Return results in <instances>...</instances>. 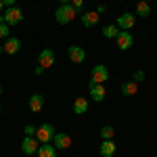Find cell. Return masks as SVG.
<instances>
[{"label":"cell","mask_w":157,"mask_h":157,"mask_svg":"<svg viewBox=\"0 0 157 157\" xmlns=\"http://www.w3.org/2000/svg\"><path fill=\"white\" fill-rule=\"evenodd\" d=\"M38 63L44 67V69H48V67H52L55 65V50L52 48H44L40 50V55H38Z\"/></svg>","instance_id":"obj_8"},{"label":"cell","mask_w":157,"mask_h":157,"mask_svg":"<svg viewBox=\"0 0 157 157\" xmlns=\"http://www.w3.org/2000/svg\"><path fill=\"white\" fill-rule=\"evenodd\" d=\"M42 107H44V97H42L40 92L32 94V97H29V109H32L34 113H40V111H42Z\"/></svg>","instance_id":"obj_15"},{"label":"cell","mask_w":157,"mask_h":157,"mask_svg":"<svg viewBox=\"0 0 157 157\" xmlns=\"http://www.w3.org/2000/svg\"><path fill=\"white\" fill-rule=\"evenodd\" d=\"M52 145L57 147V149H69L71 147V136L67 132H57L55 138H52Z\"/></svg>","instance_id":"obj_10"},{"label":"cell","mask_w":157,"mask_h":157,"mask_svg":"<svg viewBox=\"0 0 157 157\" xmlns=\"http://www.w3.org/2000/svg\"><path fill=\"white\" fill-rule=\"evenodd\" d=\"M109 80V69L105 65H94L92 67V80L90 82H94V84H105Z\"/></svg>","instance_id":"obj_7"},{"label":"cell","mask_w":157,"mask_h":157,"mask_svg":"<svg viewBox=\"0 0 157 157\" xmlns=\"http://www.w3.org/2000/svg\"><path fill=\"white\" fill-rule=\"evenodd\" d=\"M9 25L4 23V21H0V38H9Z\"/></svg>","instance_id":"obj_22"},{"label":"cell","mask_w":157,"mask_h":157,"mask_svg":"<svg viewBox=\"0 0 157 157\" xmlns=\"http://www.w3.org/2000/svg\"><path fill=\"white\" fill-rule=\"evenodd\" d=\"M34 71H36V75H42V73L46 71V69H44V67H42V65H38L36 69H34Z\"/></svg>","instance_id":"obj_27"},{"label":"cell","mask_w":157,"mask_h":157,"mask_svg":"<svg viewBox=\"0 0 157 157\" xmlns=\"http://www.w3.org/2000/svg\"><path fill=\"white\" fill-rule=\"evenodd\" d=\"M115 151H117V147H115L113 140H103V143H101V149H98L101 157H113Z\"/></svg>","instance_id":"obj_14"},{"label":"cell","mask_w":157,"mask_h":157,"mask_svg":"<svg viewBox=\"0 0 157 157\" xmlns=\"http://www.w3.org/2000/svg\"><path fill=\"white\" fill-rule=\"evenodd\" d=\"M15 2H17V0H2V4H4L6 9H11V6H15Z\"/></svg>","instance_id":"obj_26"},{"label":"cell","mask_w":157,"mask_h":157,"mask_svg":"<svg viewBox=\"0 0 157 157\" xmlns=\"http://www.w3.org/2000/svg\"><path fill=\"white\" fill-rule=\"evenodd\" d=\"M134 23H136V15H134V13H124V15H120V17H117V21H115V25L120 27L121 32L132 29Z\"/></svg>","instance_id":"obj_4"},{"label":"cell","mask_w":157,"mask_h":157,"mask_svg":"<svg viewBox=\"0 0 157 157\" xmlns=\"http://www.w3.org/2000/svg\"><path fill=\"white\" fill-rule=\"evenodd\" d=\"M0 97H2V84H0Z\"/></svg>","instance_id":"obj_31"},{"label":"cell","mask_w":157,"mask_h":157,"mask_svg":"<svg viewBox=\"0 0 157 157\" xmlns=\"http://www.w3.org/2000/svg\"><path fill=\"white\" fill-rule=\"evenodd\" d=\"M132 80L134 82H143V80H145V71H143V69H136V71L132 73Z\"/></svg>","instance_id":"obj_23"},{"label":"cell","mask_w":157,"mask_h":157,"mask_svg":"<svg viewBox=\"0 0 157 157\" xmlns=\"http://www.w3.org/2000/svg\"><path fill=\"white\" fill-rule=\"evenodd\" d=\"M4 13V4H2V0H0V15Z\"/></svg>","instance_id":"obj_30"},{"label":"cell","mask_w":157,"mask_h":157,"mask_svg":"<svg viewBox=\"0 0 157 157\" xmlns=\"http://www.w3.org/2000/svg\"><path fill=\"white\" fill-rule=\"evenodd\" d=\"M38 149H40V140H38L36 136H25L23 143H21V151H23L25 155H36Z\"/></svg>","instance_id":"obj_6"},{"label":"cell","mask_w":157,"mask_h":157,"mask_svg":"<svg viewBox=\"0 0 157 157\" xmlns=\"http://www.w3.org/2000/svg\"><path fill=\"white\" fill-rule=\"evenodd\" d=\"M67 55H69V59L73 63H84L86 61V50L82 46H69L67 48Z\"/></svg>","instance_id":"obj_13"},{"label":"cell","mask_w":157,"mask_h":157,"mask_svg":"<svg viewBox=\"0 0 157 157\" xmlns=\"http://www.w3.org/2000/svg\"><path fill=\"white\" fill-rule=\"evenodd\" d=\"M86 111H88V98L78 97L75 101H73V113L82 115V113H86Z\"/></svg>","instance_id":"obj_18"},{"label":"cell","mask_w":157,"mask_h":157,"mask_svg":"<svg viewBox=\"0 0 157 157\" xmlns=\"http://www.w3.org/2000/svg\"><path fill=\"white\" fill-rule=\"evenodd\" d=\"M36 126H25L23 128V132H25V136H36Z\"/></svg>","instance_id":"obj_24"},{"label":"cell","mask_w":157,"mask_h":157,"mask_svg":"<svg viewBox=\"0 0 157 157\" xmlns=\"http://www.w3.org/2000/svg\"><path fill=\"white\" fill-rule=\"evenodd\" d=\"M136 15H138V17H143V19L149 17V15H151V6H149V2L140 0V2L136 4Z\"/></svg>","instance_id":"obj_19"},{"label":"cell","mask_w":157,"mask_h":157,"mask_svg":"<svg viewBox=\"0 0 157 157\" xmlns=\"http://www.w3.org/2000/svg\"><path fill=\"white\" fill-rule=\"evenodd\" d=\"M145 2H149V0H145Z\"/></svg>","instance_id":"obj_34"},{"label":"cell","mask_w":157,"mask_h":157,"mask_svg":"<svg viewBox=\"0 0 157 157\" xmlns=\"http://www.w3.org/2000/svg\"><path fill=\"white\" fill-rule=\"evenodd\" d=\"M0 21H4L6 25H19L23 21V11L19 6H11L0 15Z\"/></svg>","instance_id":"obj_2"},{"label":"cell","mask_w":157,"mask_h":157,"mask_svg":"<svg viewBox=\"0 0 157 157\" xmlns=\"http://www.w3.org/2000/svg\"><path fill=\"white\" fill-rule=\"evenodd\" d=\"M75 15H78V11L73 9V4H61L59 9L55 11V19H57V23L67 25L75 19Z\"/></svg>","instance_id":"obj_1"},{"label":"cell","mask_w":157,"mask_h":157,"mask_svg":"<svg viewBox=\"0 0 157 157\" xmlns=\"http://www.w3.org/2000/svg\"><path fill=\"white\" fill-rule=\"evenodd\" d=\"M38 157H57V147L55 145H40V149H38Z\"/></svg>","instance_id":"obj_17"},{"label":"cell","mask_w":157,"mask_h":157,"mask_svg":"<svg viewBox=\"0 0 157 157\" xmlns=\"http://www.w3.org/2000/svg\"><path fill=\"white\" fill-rule=\"evenodd\" d=\"M98 19H101V15L97 11H86L82 13V25L84 27H97L98 25Z\"/></svg>","instance_id":"obj_11"},{"label":"cell","mask_w":157,"mask_h":157,"mask_svg":"<svg viewBox=\"0 0 157 157\" xmlns=\"http://www.w3.org/2000/svg\"><path fill=\"white\" fill-rule=\"evenodd\" d=\"M88 92H90V98L94 103H101V101H105V97H107V88L103 84H94V82L88 84Z\"/></svg>","instance_id":"obj_5"},{"label":"cell","mask_w":157,"mask_h":157,"mask_svg":"<svg viewBox=\"0 0 157 157\" xmlns=\"http://www.w3.org/2000/svg\"><path fill=\"white\" fill-rule=\"evenodd\" d=\"M61 4H71V0H59Z\"/></svg>","instance_id":"obj_29"},{"label":"cell","mask_w":157,"mask_h":157,"mask_svg":"<svg viewBox=\"0 0 157 157\" xmlns=\"http://www.w3.org/2000/svg\"><path fill=\"white\" fill-rule=\"evenodd\" d=\"M115 42H117V48L120 50H130L134 44V38L130 32H120L117 38H115Z\"/></svg>","instance_id":"obj_9"},{"label":"cell","mask_w":157,"mask_h":157,"mask_svg":"<svg viewBox=\"0 0 157 157\" xmlns=\"http://www.w3.org/2000/svg\"><path fill=\"white\" fill-rule=\"evenodd\" d=\"M2 48L6 55H17L21 50V40L19 38H6V42L2 44Z\"/></svg>","instance_id":"obj_12"},{"label":"cell","mask_w":157,"mask_h":157,"mask_svg":"<svg viewBox=\"0 0 157 157\" xmlns=\"http://www.w3.org/2000/svg\"><path fill=\"white\" fill-rule=\"evenodd\" d=\"M0 111H2V103H0Z\"/></svg>","instance_id":"obj_33"},{"label":"cell","mask_w":157,"mask_h":157,"mask_svg":"<svg viewBox=\"0 0 157 157\" xmlns=\"http://www.w3.org/2000/svg\"><path fill=\"white\" fill-rule=\"evenodd\" d=\"M120 32H121V29L115 23L105 25V27H103V36H105V38H117V34H120Z\"/></svg>","instance_id":"obj_20"},{"label":"cell","mask_w":157,"mask_h":157,"mask_svg":"<svg viewBox=\"0 0 157 157\" xmlns=\"http://www.w3.org/2000/svg\"><path fill=\"white\" fill-rule=\"evenodd\" d=\"M120 90H121V94H124V97H134V94L138 92V82H134V80L124 82Z\"/></svg>","instance_id":"obj_16"},{"label":"cell","mask_w":157,"mask_h":157,"mask_svg":"<svg viewBox=\"0 0 157 157\" xmlns=\"http://www.w3.org/2000/svg\"><path fill=\"white\" fill-rule=\"evenodd\" d=\"M103 11H105V4H98V6H97V13H98V15H101V13H103Z\"/></svg>","instance_id":"obj_28"},{"label":"cell","mask_w":157,"mask_h":157,"mask_svg":"<svg viewBox=\"0 0 157 157\" xmlns=\"http://www.w3.org/2000/svg\"><path fill=\"white\" fill-rule=\"evenodd\" d=\"M71 4H73L75 11H82L84 9V0H71Z\"/></svg>","instance_id":"obj_25"},{"label":"cell","mask_w":157,"mask_h":157,"mask_svg":"<svg viewBox=\"0 0 157 157\" xmlns=\"http://www.w3.org/2000/svg\"><path fill=\"white\" fill-rule=\"evenodd\" d=\"M113 134H115V130L111 126H103L101 128V138L103 140H113Z\"/></svg>","instance_id":"obj_21"},{"label":"cell","mask_w":157,"mask_h":157,"mask_svg":"<svg viewBox=\"0 0 157 157\" xmlns=\"http://www.w3.org/2000/svg\"><path fill=\"white\" fill-rule=\"evenodd\" d=\"M55 128H52V124H40V128L36 130V138L40 140V145H48L52 143V138H55Z\"/></svg>","instance_id":"obj_3"},{"label":"cell","mask_w":157,"mask_h":157,"mask_svg":"<svg viewBox=\"0 0 157 157\" xmlns=\"http://www.w3.org/2000/svg\"><path fill=\"white\" fill-rule=\"evenodd\" d=\"M2 52H4V48H2V46H0V55H2Z\"/></svg>","instance_id":"obj_32"}]
</instances>
